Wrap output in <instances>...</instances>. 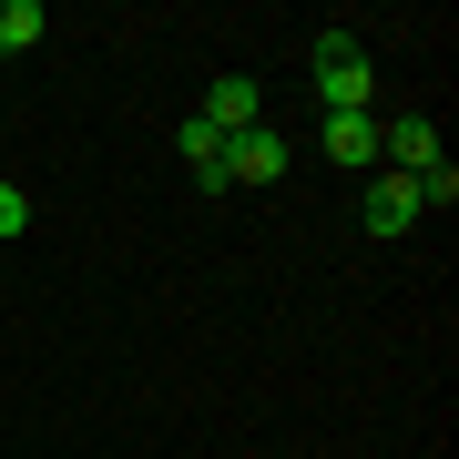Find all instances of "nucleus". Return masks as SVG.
Here are the masks:
<instances>
[{
    "mask_svg": "<svg viewBox=\"0 0 459 459\" xmlns=\"http://www.w3.org/2000/svg\"><path fill=\"white\" fill-rule=\"evenodd\" d=\"M316 102H327V113H368L377 102V72H368L358 31H316Z\"/></svg>",
    "mask_w": 459,
    "mask_h": 459,
    "instance_id": "1",
    "label": "nucleus"
},
{
    "mask_svg": "<svg viewBox=\"0 0 459 459\" xmlns=\"http://www.w3.org/2000/svg\"><path fill=\"white\" fill-rule=\"evenodd\" d=\"M358 225L377 235V246H388V235H409V225H419V184H409V174H368V195H358Z\"/></svg>",
    "mask_w": 459,
    "mask_h": 459,
    "instance_id": "2",
    "label": "nucleus"
},
{
    "mask_svg": "<svg viewBox=\"0 0 459 459\" xmlns=\"http://www.w3.org/2000/svg\"><path fill=\"white\" fill-rule=\"evenodd\" d=\"M286 174V133H235V143H225V195H235V184H276Z\"/></svg>",
    "mask_w": 459,
    "mask_h": 459,
    "instance_id": "3",
    "label": "nucleus"
},
{
    "mask_svg": "<svg viewBox=\"0 0 459 459\" xmlns=\"http://www.w3.org/2000/svg\"><path fill=\"white\" fill-rule=\"evenodd\" d=\"M195 123H214V133L235 143V133H255V123H265V92L246 82V72H225V82L204 92V113H195Z\"/></svg>",
    "mask_w": 459,
    "mask_h": 459,
    "instance_id": "4",
    "label": "nucleus"
},
{
    "mask_svg": "<svg viewBox=\"0 0 459 459\" xmlns=\"http://www.w3.org/2000/svg\"><path fill=\"white\" fill-rule=\"evenodd\" d=\"M327 153L347 174H377V113H327Z\"/></svg>",
    "mask_w": 459,
    "mask_h": 459,
    "instance_id": "5",
    "label": "nucleus"
},
{
    "mask_svg": "<svg viewBox=\"0 0 459 459\" xmlns=\"http://www.w3.org/2000/svg\"><path fill=\"white\" fill-rule=\"evenodd\" d=\"M174 143H184V164H195V184H204V195H225V133H214V123H184Z\"/></svg>",
    "mask_w": 459,
    "mask_h": 459,
    "instance_id": "6",
    "label": "nucleus"
},
{
    "mask_svg": "<svg viewBox=\"0 0 459 459\" xmlns=\"http://www.w3.org/2000/svg\"><path fill=\"white\" fill-rule=\"evenodd\" d=\"M51 31V21H41V0H0V51H31Z\"/></svg>",
    "mask_w": 459,
    "mask_h": 459,
    "instance_id": "7",
    "label": "nucleus"
},
{
    "mask_svg": "<svg viewBox=\"0 0 459 459\" xmlns=\"http://www.w3.org/2000/svg\"><path fill=\"white\" fill-rule=\"evenodd\" d=\"M409 184H419V214H429V204H459V164H449V153H439L429 174H409Z\"/></svg>",
    "mask_w": 459,
    "mask_h": 459,
    "instance_id": "8",
    "label": "nucleus"
},
{
    "mask_svg": "<svg viewBox=\"0 0 459 459\" xmlns=\"http://www.w3.org/2000/svg\"><path fill=\"white\" fill-rule=\"evenodd\" d=\"M21 225H31V195H21V184H0V246H11Z\"/></svg>",
    "mask_w": 459,
    "mask_h": 459,
    "instance_id": "9",
    "label": "nucleus"
}]
</instances>
